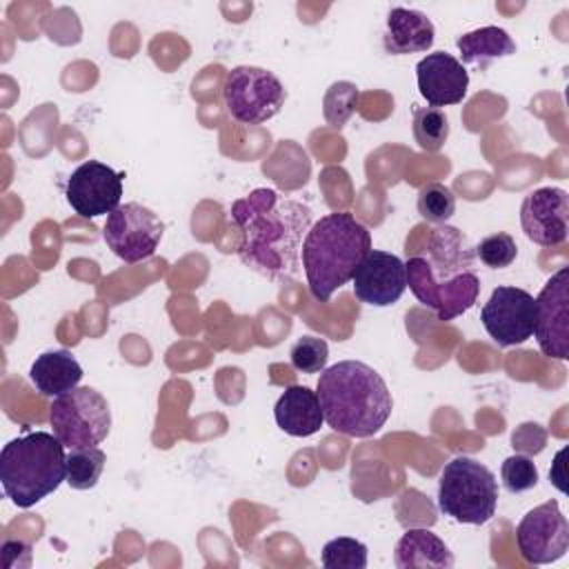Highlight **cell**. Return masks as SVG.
Masks as SVG:
<instances>
[{"label":"cell","mask_w":569,"mask_h":569,"mask_svg":"<svg viewBox=\"0 0 569 569\" xmlns=\"http://www.w3.org/2000/svg\"><path fill=\"white\" fill-rule=\"evenodd\" d=\"M67 480V453L56 433L31 431L0 451V482L20 509H29Z\"/></svg>","instance_id":"5b68a950"},{"label":"cell","mask_w":569,"mask_h":569,"mask_svg":"<svg viewBox=\"0 0 569 569\" xmlns=\"http://www.w3.org/2000/svg\"><path fill=\"white\" fill-rule=\"evenodd\" d=\"M565 453H567V449H560L558 453H556V462H553V469L549 471V478L553 480V485L560 489V491H567V487H565V473H562V458H565Z\"/></svg>","instance_id":"4dcf8cb0"},{"label":"cell","mask_w":569,"mask_h":569,"mask_svg":"<svg viewBox=\"0 0 569 569\" xmlns=\"http://www.w3.org/2000/svg\"><path fill=\"white\" fill-rule=\"evenodd\" d=\"M456 47L465 64H480V67H487L491 60L516 53V42L511 40V36L505 29L493 24L462 33L456 40Z\"/></svg>","instance_id":"44dd1931"},{"label":"cell","mask_w":569,"mask_h":569,"mask_svg":"<svg viewBox=\"0 0 569 569\" xmlns=\"http://www.w3.org/2000/svg\"><path fill=\"white\" fill-rule=\"evenodd\" d=\"M164 222L144 204L127 202L107 216L102 238L122 262H140L156 253Z\"/></svg>","instance_id":"9c48e42d"},{"label":"cell","mask_w":569,"mask_h":569,"mask_svg":"<svg viewBox=\"0 0 569 569\" xmlns=\"http://www.w3.org/2000/svg\"><path fill=\"white\" fill-rule=\"evenodd\" d=\"M489 338L498 347H516L533 336L536 298L520 287H496L480 311Z\"/></svg>","instance_id":"30bf717a"},{"label":"cell","mask_w":569,"mask_h":569,"mask_svg":"<svg viewBox=\"0 0 569 569\" xmlns=\"http://www.w3.org/2000/svg\"><path fill=\"white\" fill-rule=\"evenodd\" d=\"M29 380L40 396L58 398L80 385L82 367L69 351L53 349L40 353L33 360L29 369Z\"/></svg>","instance_id":"ffe728a7"},{"label":"cell","mask_w":569,"mask_h":569,"mask_svg":"<svg viewBox=\"0 0 569 569\" xmlns=\"http://www.w3.org/2000/svg\"><path fill=\"white\" fill-rule=\"evenodd\" d=\"M545 442H547V433L545 429H540L536 422H525L520 425L513 436H511V445L513 449L522 451L525 456L529 453H540L545 449Z\"/></svg>","instance_id":"f546056e"},{"label":"cell","mask_w":569,"mask_h":569,"mask_svg":"<svg viewBox=\"0 0 569 569\" xmlns=\"http://www.w3.org/2000/svg\"><path fill=\"white\" fill-rule=\"evenodd\" d=\"M533 336L545 356L569 358V267H560L540 289Z\"/></svg>","instance_id":"7c38bea8"},{"label":"cell","mask_w":569,"mask_h":569,"mask_svg":"<svg viewBox=\"0 0 569 569\" xmlns=\"http://www.w3.org/2000/svg\"><path fill=\"white\" fill-rule=\"evenodd\" d=\"M418 213L436 224H447V220L456 213V196L442 182H429L420 187L416 198Z\"/></svg>","instance_id":"cb8c5ba5"},{"label":"cell","mask_w":569,"mask_h":569,"mask_svg":"<svg viewBox=\"0 0 569 569\" xmlns=\"http://www.w3.org/2000/svg\"><path fill=\"white\" fill-rule=\"evenodd\" d=\"M516 256H518V244L505 231L491 233L476 244V258H480V262L487 264L489 269H505L516 260Z\"/></svg>","instance_id":"484cf974"},{"label":"cell","mask_w":569,"mask_h":569,"mask_svg":"<svg viewBox=\"0 0 569 569\" xmlns=\"http://www.w3.org/2000/svg\"><path fill=\"white\" fill-rule=\"evenodd\" d=\"M107 456L100 447H82V449H69L67 453V485L71 489L84 491L96 487L102 469H104Z\"/></svg>","instance_id":"7402d4cb"},{"label":"cell","mask_w":569,"mask_h":569,"mask_svg":"<svg viewBox=\"0 0 569 569\" xmlns=\"http://www.w3.org/2000/svg\"><path fill=\"white\" fill-rule=\"evenodd\" d=\"M500 476L505 489L511 493H522L538 485V467L525 453L509 456L500 467Z\"/></svg>","instance_id":"83f0119b"},{"label":"cell","mask_w":569,"mask_h":569,"mask_svg":"<svg viewBox=\"0 0 569 569\" xmlns=\"http://www.w3.org/2000/svg\"><path fill=\"white\" fill-rule=\"evenodd\" d=\"M498 507V480L489 467L469 458H451L438 478V509L460 525H485Z\"/></svg>","instance_id":"8992f818"},{"label":"cell","mask_w":569,"mask_h":569,"mask_svg":"<svg viewBox=\"0 0 569 569\" xmlns=\"http://www.w3.org/2000/svg\"><path fill=\"white\" fill-rule=\"evenodd\" d=\"M369 251L371 233L353 213L331 211L313 222L300 249L311 296L327 302L336 289L353 278Z\"/></svg>","instance_id":"277c9868"},{"label":"cell","mask_w":569,"mask_h":569,"mask_svg":"<svg viewBox=\"0 0 569 569\" xmlns=\"http://www.w3.org/2000/svg\"><path fill=\"white\" fill-rule=\"evenodd\" d=\"M231 220L242 236L238 256L249 269L273 282L298 273L302 240L311 227L307 204L260 187L231 204Z\"/></svg>","instance_id":"6da1fadb"},{"label":"cell","mask_w":569,"mask_h":569,"mask_svg":"<svg viewBox=\"0 0 569 569\" xmlns=\"http://www.w3.org/2000/svg\"><path fill=\"white\" fill-rule=\"evenodd\" d=\"M358 104V87L351 82H333L325 96V118L333 127H342Z\"/></svg>","instance_id":"f1b7e54d"},{"label":"cell","mask_w":569,"mask_h":569,"mask_svg":"<svg viewBox=\"0 0 569 569\" xmlns=\"http://www.w3.org/2000/svg\"><path fill=\"white\" fill-rule=\"evenodd\" d=\"M476 247L451 224H438L425 256L407 258V287L420 305L436 311L438 320L449 322L467 313L480 293L476 273Z\"/></svg>","instance_id":"7a4b0ae2"},{"label":"cell","mask_w":569,"mask_h":569,"mask_svg":"<svg viewBox=\"0 0 569 569\" xmlns=\"http://www.w3.org/2000/svg\"><path fill=\"white\" fill-rule=\"evenodd\" d=\"M398 569H451L453 553L440 536L429 529H407L393 549Z\"/></svg>","instance_id":"d6986e66"},{"label":"cell","mask_w":569,"mask_h":569,"mask_svg":"<svg viewBox=\"0 0 569 569\" xmlns=\"http://www.w3.org/2000/svg\"><path fill=\"white\" fill-rule=\"evenodd\" d=\"M413 138L425 151H440L449 138V118L436 107L413 109Z\"/></svg>","instance_id":"603a6c76"},{"label":"cell","mask_w":569,"mask_h":569,"mask_svg":"<svg viewBox=\"0 0 569 569\" xmlns=\"http://www.w3.org/2000/svg\"><path fill=\"white\" fill-rule=\"evenodd\" d=\"M525 236L540 247H558L569 233V196L560 187H540L520 207Z\"/></svg>","instance_id":"5bb4252c"},{"label":"cell","mask_w":569,"mask_h":569,"mask_svg":"<svg viewBox=\"0 0 569 569\" xmlns=\"http://www.w3.org/2000/svg\"><path fill=\"white\" fill-rule=\"evenodd\" d=\"M316 393L325 422L351 438L378 433L393 409V398L382 376L360 360H340L322 369Z\"/></svg>","instance_id":"3957f363"},{"label":"cell","mask_w":569,"mask_h":569,"mask_svg":"<svg viewBox=\"0 0 569 569\" xmlns=\"http://www.w3.org/2000/svg\"><path fill=\"white\" fill-rule=\"evenodd\" d=\"M49 422L64 449L98 447L111 429V409L107 398L93 387H76L49 407Z\"/></svg>","instance_id":"52a82bcc"},{"label":"cell","mask_w":569,"mask_h":569,"mask_svg":"<svg viewBox=\"0 0 569 569\" xmlns=\"http://www.w3.org/2000/svg\"><path fill=\"white\" fill-rule=\"evenodd\" d=\"M433 22L416 9L393 7L387 13L382 47L391 56H407V53H422L433 44Z\"/></svg>","instance_id":"e0dca14e"},{"label":"cell","mask_w":569,"mask_h":569,"mask_svg":"<svg viewBox=\"0 0 569 569\" xmlns=\"http://www.w3.org/2000/svg\"><path fill=\"white\" fill-rule=\"evenodd\" d=\"M273 418L284 433L296 438L313 436L325 422L318 393L302 385H291L280 393L273 407Z\"/></svg>","instance_id":"ac0fdd59"},{"label":"cell","mask_w":569,"mask_h":569,"mask_svg":"<svg viewBox=\"0 0 569 569\" xmlns=\"http://www.w3.org/2000/svg\"><path fill=\"white\" fill-rule=\"evenodd\" d=\"M520 556L529 565H549L560 560L569 549V522L558 500H547L522 516L516 527Z\"/></svg>","instance_id":"8fae6325"},{"label":"cell","mask_w":569,"mask_h":569,"mask_svg":"<svg viewBox=\"0 0 569 569\" xmlns=\"http://www.w3.org/2000/svg\"><path fill=\"white\" fill-rule=\"evenodd\" d=\"M122 178L100 160H87L76 167L67 180V202L80 218L109 216L120 207Z\"/></svg>","instance_id":"4fadbf2b"},{"label":"cell","mask_w":569,"mask_h":569,"mask_svg":"<svg viewBox=\"0 0 569 569\" xmlns=\"http://www.w3.org/2000/svg\"><path fill=\"white\" fill-rule=\"evenodd\" d=\"M227 111L242 124H262L284 104V84L262 67L240 64L227 71L222 87Z\"/></svg>","instance_id":"ba28073f"},{"label":"cell","mask_w":569,"mask_h":569,"mask_svg":"<svg viewBox=\"0 0 569 569\" xmlns=\"http://www.w3.org/2000/svg\"><path fill=\"white\" fill-rule=\"evenodd\" d=\"M291 365L302 373H320L329 358V347L322 338L316 336H302L293 342L289 351Z\"/></svg>","instance_id":"4316f807"},{"label":"cell","mask_w":569,"mask_h":569,"mask_svg":"<svg viewBox=\"0 0 569 569\" xmlns=\"http://www.w3.org/2000/svg\"><path fill=\"white\" fill-rule=\"evenodd\" d=\"M322 567L325 569H365L367 567V545L349 538V536H340L329 540L322 547Z\"/></svg>","instance_id":"d4e9b609"},{"label":"cell","mask_w":569,"mask_h":569,"mask_svg":"<svg viewBox=\"0 0 569 569\" xmlns=\"http://www.w3.org/2000/svg\"><path fill=\"white\" fill-rule=\"evenodd\" d=\"M353 296L371 307H389L407 291V267L389 251L371 249L358 264L353 278Z\"/></svg>","instance_id":"9a60e30c"},{"label":"cell","mask_w":569,"mask_h":569,"mask_svg":"<svg viewBox=\"0 0 569 569\" xmlns=\"http://www.w3.org/2000/svg\"><path fill=\"white\" fill-rule=\"evenodd\" d=\"M416 78L420 96L436 109L462 102L469 89L465 64L445 51L427 53L416 64Z\"/></svg>","instance_id":"2e32d148"}]
</instances>
